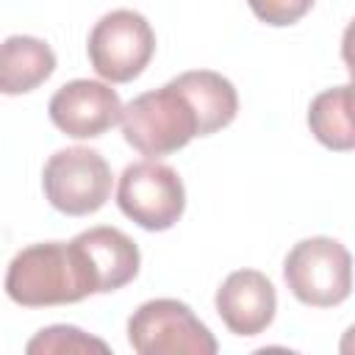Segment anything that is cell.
<instances>
[{"label":"cell","mask_w":355,"mask_h":355,"mask_svg":"<svg viewBox=\"0 0 355 355\" xmlns=\"http://www.w3.org/2000/svg\"><path fill=\"white\" fill-rule=\"evenodd\" d=\"M172 83L189 97L200 122V136H211L236 119L239 92L225 75L214 69H189L172 78Z\"/></svg>","instance_id":"8fae6325"},{"label":"cell","mask_w":355,"mask_h":355,"mask_svg":"<svg viewBox=\"0 0 355 355\" xmlns=\"http://www.w3.org/2000/svg\"><path fill=\"white\" fill-rule=\"evenodd\" d=\"M72 247L78 250L94 294H108L122 286H128L141 266L139 244L111 225H97L72 239Z\"/></svg>","instance_id":"30bf717a"},{"label":"cell","mask_w":355,"mask_h":355,"mask_svg":"<svg viewBox=\"0 0 355 355\" xmlns=\"http://www.w3.org/2000/svg\"><path fill=\"white\" fill-rule=\"evenodd\" d=\"M119 122L125 141L147 158L172 155L183 150L194 136H200L197 114L189 97L172 80L122 105Z\"/></svg>","instance_id":"7a4b0ae2"},{"label":"cell","mask_w":355,"mask_h":355,"mask_svg":"<svg viewBox=\"0 0 355 355\" xmlns=\"http://www.w3.org/2000/svg\"><path fill=\"white\" fill-rule=\"evenodd\" d=\"M128 344L139 355H214V333L194 311L172 297L141 302L128 319Z\"/></svg>","instance_id":"277c9868"},{"label":"cell","mask_w":355,"mask_h":355,"mask_svg":"<svg viewBox=\"0 0 355 355\" xmlns=\"http://www.w3.org/2000/svg\"><path fill=\"white\" fill-rule=\"evenodd\" d=\"M47 114L50 122L69 139H97L119 122L122 100L103 80L75 78L50 97Z\"/></svg>","instance_id":"ba28073f"},{"label":"cell","mask_w":355,"mask_h":355,"mask_svg":"<svg viewBox=\"0 0 355 355\" xmlns=\"http://www.w3.org/2000/svg\"><path fill=\"white\" fill-rule=\"evenodd\" d=\"M55 72V53L44 39L8 36L0 42V94H28Z\"/></svg>","instance_id":"7c38bea8"},{"label":"cell","mask_w":355,"mask_h":355,"mask_svg":"<svg viewBox=\"0 0 355 355\" xmlns=\"http://www.w3.org/2000/svg\"><path fill=\"white\" fill-rule=\"evenodd\" d=\"M308 128L336 153H349L355 147V122H352V86H333L319 92L308 105Z\"/></svg>","instance_id":"4fadbf2b"},{"label":"cell","mask_w":355,"mask_h":355,"mask_svg":"<svg viewBox=\"0 0 355 355\" xmlns=\"http://www.w3.org/2000/svg\"><path fill=\"white\" fill-rule=\"evenodd\" d=\"M92 69L105 83H130L155 55V31L144 14L114 8L103 14L86 42Z\"/></svg>","instance_id":"5b68a950"},{"label":"cell","mask_w":355,"mask_h":355,"mask_svg":"<svg viewBox=\"0 0 355 355\" xmlns=\"http://www.w3.org/2000/svg\"><path fill=\"white\" fill-rule=\"evenodd\" d=\"M6 294L22 308H47L80 302L94 288L72 241H39L11 258Z\"/></svg>","instance_id":"6da1fadb"},{"label":"cell","mask_w":355,"mask_h":355,"mask_svg":"<svg viewBox=\"0 0 355 355\" xmlns=\"http://www.w3.org/2000/svg\"><path fill=\"white\" fill-rule=\"evenodd\" d=\"M247 6L261 22L272 28H286L300 22L313 8V0H247Z\"/></svg>","instance_id":"9a60e30c"},{"label":"cell","mask_w":355,"mask_h":355,"mask_svg":"<svg viewBox=\"0 0 355 355\" xmlns=\"http://www.w3.org/2000/svg\"><path fill=\"white\" fill-rule=\"evenodd\" d=\"M214 305L222 324L230 333L250 338L263 333L272 324L277 311V291L263 272L236 269L216 288Z\"/></svg>","instance_id":"9c48e42d"},{"label":"cell","mask_w":355,"mask_h":355,"mask_svg":"<svg viewBox=\"0 0 355 355\" xmlns=\"http://www.w3.org/2000/svg\"><path fill=\"white\" fill-rule=\"evenodd\" d=\"M283 280L302 305L336 308L352 291V255L338 239H302L283 261Z\"/></svg>","instance_id":"3957f363"},{"label":"cell","mask_w":355,"mask_h":355,"mask_svg":"<svg viewBox=\"0 0 355 355\" xmlns=\"http://www.w3.org/2000/svg\"><path fill=\"white\" fill-rule=\"evenodd\" d=\"M119 211L144 230H169L186 211V189L180 175L158 158H144L119 175L116 183Z\"/></svg>","instance_id":"52a82bcc"},{"label":"cell","mask_w":355,"mask_h":355,"mask_svg":"<svg viewBox=\"0 0 355 355\" xmlns=\"http://www.w3.org/2000/svg\"><path fill=\"white\" fill-rule=\"evenodd\" d=\"M108 352V344L83 333L80 327L75 324H50V327H42L28 344H25V352L31 355H44V352Z\"/></svg>","instance_id":"5bb4252c"},{"label":"cell","mask_w":355,"mask_h":355,"mask_svg":"<svg viewBox=\"0 0 355 355\" xmlns=\"http://www.w3.org/2000/svg\"><path fill=\"white\" fill-rule=\"evenodd\" d=\"M47 202L67 216H89L111 197V166L89 147H67L47 158L42 169Z\"/></svg>","instance_id":"8992f818"}]
</instances>
